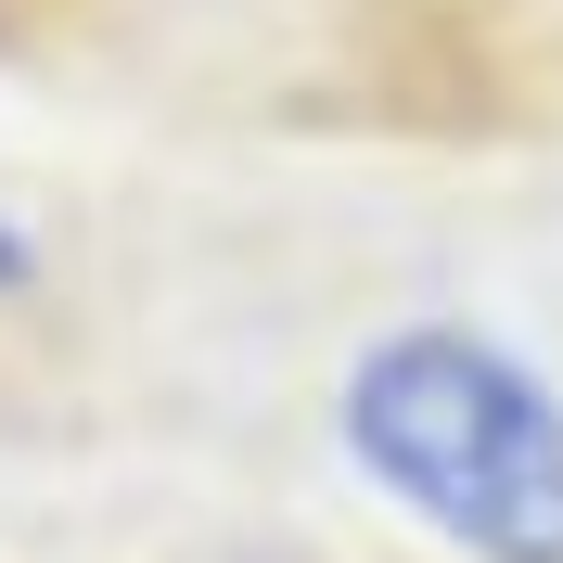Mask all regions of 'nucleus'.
I'll list each match as a JSON object with an SVG mask.
<instances>
[{
	"label": "nucleus",
	"mask_w": 563,
	"mask_h": 563,
	"mask_svg": "<svg viewBox=\"0 0 563 563\" xmlns=\"http://www.w3.org/2000/svg\"><path fill=\"white\" fill-rule=\"evenodd\" d=\"M358 487L461 563H563V385L474 320H397L333 385Z\"/></svg>",
	"instance_id": "1"
},
{
	"label": "nucleus",
	"mask_w": 563,
	"mask_h": 563,
	"mask_svg": "<svg viewBox=\"0 0 563 563\" xmlns=\"http://www.w3.org/2000/svg\"><path fill=\"white\" fill-rule=\"evenodd\" d=\"M26 282H38V244L13 231V218H0V295H26Z\"/></svg>",
	"instance_id": "2"
}]
</instances>
